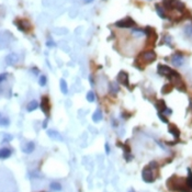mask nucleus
<instances>
[{
	"label": "nucleus",
	"mask_w": 192,
	"mask_h": 192,
	"mask_svg": "<svg viewBox=\"0 0 192 192\" xmlns=\"http://www.w3.org/2000/svg\"><path fill=\"white\" fill-rule=\"evenodd\" d=\"M162 6L165 8V10L168 11H176L179 14H182L186 10V6L183 2H181L180 0H164L162 1Z\"/></svg>",
	"instance_id": "obj_1"
},
{
	"label": "nucleus",
	"mask_w": 192,
	"mask_h": 192,
	"mask_svg": "<svg viewBox=\"0 0 192 192\" xmlns=\"http://www.w3.org/2000/svg\"><path fill=\"white\" fill-rule=\"evenodd\" d=\"M156 58H157V55L154 51H146V52H143L142 54L138 56V58L135 62L143 63V64H150V63L155 62Z\"/></svg>",
	"instance_id": "obj_2"
},
{
	"label": "nucleus",
	"mask_w": 192,
	"mask_h": 192,
	"mask_svg": "<svg viewBox=\"0 0 192 192\" xmlns=\"http://www.w3.org/2000/svg\"><path fill=\"white\" fill-rule=\"evenodd\" d=\"M153 170H154V169H152L148 165L143 169L142 178L145 182H147V183H153V182L155 181L156 178H155V174H154V171H153Z\"/></svg>",
	"instance_id": "obj_3"
},
{
	"label": "nucleus",
	"mask_w": 192,
	"mask_h": 192,
	"mask_svg": "<svg viewBox=\"0 0 192 192\" xmlns=\"http://www.w3.org/2000/svg\"><path fill=\"white\" fill-rule=\"evenodd\" d=\"M114 25H115L117 28H121V29H129V28L135 26L136 23H135V21H134L132 18L127 17V18H124V19H122V20L118 21V22H115V24Z\"/></svg>",
	"instance_id": "obj_4"
},
{
	"label": "nucleus",
	"mask_w": 192,
	"mask_h": 192,
	"mask_svg": "<svg viewBox=\"0 0 192 192\" xmlns=\"http://www.w3.org/2000/svg\"><path fill=\"white\" fill-rule=\"evenodd\" d=\"M14 24L17 25V28H18L20 31L25 32V33L29 32L30 29H31L30 22L24 20V19H17V20H14Z\"/></svg>",
	"instance_id": "obj_5"
},
{
	"label": "nucleus",
	"mask_w": 192,
	"mask_h": 192,
	"mask_svg": "<svg viewBox=\"0 0 192 192\" xmlns=\"http://www.w3.org/2000/svg\"><path fill=\"white\" fill-rule=\"evenodd\" d=\"M41 110L43 113L46 115V118L50 117V111H51V104H50V99L47 96H43L42 100H41Z\"/></svg>",
	"instance_id": "obj_6"
},
{
	"label": "nucleus",
	"mask_w": 192,
	"mask_h": 192,
	"mask_svg": "<svg viewBox=\"0 0 192 192\" xmlns=\"http://www.w3.org/2000/svg\"><path fill=\"white\" fill-rule=\"evenodd\" d=\"M157 71H158V74L160 75V76H164V77H167L169 78L171 75L174 74V70L170 68L169 66L167 65H162V64H159L158 66H157Z\"/></svg>",
	"instance_id": "obj_7"
},
{
	"label": "nucleus",
	"mask_w": 192,
	"mask_h": 192,
	"mask_svg": "<svg viewBox=\"0 0 192 192\" xmlns=\"http://www.w3.org/2000/svg\"><path fill=\"white\" fill-rule=\"evenodd\" d=\"M171 63L174 64L176 67H180L185 63V57H183V55L180 52H177V53H174V55L171 56Z\"/></svg>",
	"instance_id": "obj_8"
},
{
	"label": "nucleus",
	"mask_w": 192,
	"mask_h": 192,
	"mask_svg": "<svg viewBox=\"0 0 192 192\" xmlns=\"http://www.w3.org/2000/svg\"><path fill=\"white\" fill-rule=\"evenodd\" d=\"M118 81L121 84V85H123L124 87L126 88H130V84H129V74L126 73V71H124V70H121L118 75Z\"/></svg>",
	"instance_id": "obj_9"
},
{
	"label": "nucleus",
	"mask_w": 192,
	"mask_h": 192,
	"mask_svg": "<svg viewBox=\"0 0 192 192\" xmlns=\"http://www.w3.org/2000/svg\"><path fill=\"white\" fill-rule=\"evenodd\" d=\"M7 32H1L0 33V50L6 49L9 44V40H10V33L9 35H6Z\"/></svg>",
	"instance_id": "obj_10"
},
{
	"label": "nucleus",
	"mask_w": 192,
	"mask_h": 192,
	"mask_svg": "<svg viewBox=\"0 0 192 192\" xmlns=\"http://www.w3.org/2000/svg\"><path fill=\"white\" fill-rule=\"evenodd\" d=\"M46 134H47V136L50 137V138H52L53 141H59V142H63V141H64V138H63V136L61 135V133L55 130H47Z\"/></svg>",
	"instance_id": "obj_11"
},
{
	"label": "nucleus",
	"mask_w": 192,
	"mask_h": 192,
	"mask_svg": "<svg viewBox=\"0 0 192 192\" xmlns=\"http://www.w3.org/2000/svg\"><path fill=\"white\" fill-rule=\"evenodd\" d=\"M6 62L8 65H15L19 62V55L15 53H10L9 55H7Z\"/></svg>",
	"instance_id": "obj_12"
},
{
	"label": "nucleus",
	"mask_w": 192,
	"mask_h": 192,
	"mask_svg": "<svg viewBox=\"0 0 192 192\" xmlns=\"http://www.w3.org/2000/svg\"><path fill=\"white\" fill-rule=\"evenodd\" d=\"M34 149H35V144L33 142H28L24 146L22 147V152L25 153V154H31Z\"/></svg>",
	"instance_id": "obj_13"
},
{
	"label": "nucleus",
	"mask_w": 192,
	"mask_h": 192,
	"mask_svg": "<svg viewBox=\"0 0 192 192\" xmlns=\"http://www.w3.org/2000/svg\"><path fill=\"white\" fill-rule=\"evenodd\" d=\"M168 130H169V132H170V134H172L177 139L180 137V130L176 126V125H174V124H169Z\"/></svg>",
	"instance_id": "obj_14"
},
{
	"label": "nucleus",
	"mask_w": 192,
	"mask_h": 192,
	"mask_svg": "<svg viewBox=\"0 0 192 192\" xmlns=\"http://www.w3.org/2000/svg\"><path fill=\"white\" fill-rule=\"evenodd\" d=\"M11 154H12V152L10 148H6V147L0 148V159H7L11 156Z\"/></svg>",
	"instance_id": "obj_15"
},
{
	"label": "nucleus",
	"mask_w": 192,
	"mask_h": 192,
	"mask_svg": "<svg viewBox=\"0 0 192 192\" xmlns=\"http://www.w3.org/2000/svg\"><path fill=\"white\" fill-rule=\"evenodd\" d=\"M119 90H120V88H119L118 84H115V82H110V84H109V92H110V94L117 96Z\"/></svg>",
	"instance_id": "obj_16"
},
{
	"label": "nucleus",
	"mask_w": 192,
	"mask_h": 192,
	"mask_svg": "<svg viewBox=\"0 0 192 192\" xmlns=\"http://www.w3.org/2000/svg\"><path fill=\"white\" fill-rule=\"evenodd\" d=\"M156 109L158 110V112H160V113H162V112L165 111L166 109H167V105H166V102L164 101V100H158L157 102H156Z\"/></svg>",
	"instance_id": "obj_17"
},
{
	"label": "nucleus",
	"mask_w": 192,
	"mask_h": 192,
	"mask_svg": "<svg viewBox=\"0 0 192 192\" xmlns=\"http://www.w3.org/2000/svg\"><path fill=\"white\" fill-rule=\"evenodd\" d=\"M155 8H156V12H157V14H158L161 19H167V13H166V10H165V9H164L160 5H156Z\"/></svg>",
	"instance_id": "obj_18"
},
{
	"label": "nucleus",
	"mask_w": 192,
	"mask_h": 192,
	"mask_svg": "<svg viewBox=\"0 0 192 192\" xmlns=\"http://www.w3.org/2000/svg\"><path fill=\"white\" fill-rule=\"evenodd\" d=\"M37 108H38V102H37L36 100H32V101H30L28 103L26 110H28V112H33L34 110H36Z\"/></svg>",
	"instance_id": "obj_19"
},
{
	"label": "nucleus",
	"mask_w": 192,
	"mask_h": 192,
	"mask_svg": "<svg viewBox=\"0 0 192 192\" xmlns=\"http://www.w3.org/2000/svg\"><path fill=\"white\" fill-rule=\"evenodd\" d=\"M186 185L190 190H192V171L190 168H188V178L186 179Z\"/></svg>",
	"instance_id": "obj_20"
},
{
	"label": "nucleus",
	"mask_w": 192,
	"mask_h": 192,
	"mask_svg": "<svg viewBox=\"0 0 192 192\" xmlns=\"http://www.w3.org/2000/svg\"><path fill=\"white\" fill-rule=\"evenodd\" d=\"M102 119H103V115H102V112L100 111V110H97V111L93 113L92 120L94 122H100V121H102Z\"/></svg>",
	"instance_id": "obj_21"
},
{
	"label": "nucleus",
	"mask_w": 192,
	"mask_h": 192,
	"mask_svg": "<svg viewBox=\"0 0 192 192\" xmlns=\"http://www.w3.org/2000/svg\"><path fill=\"white\" fill-rule=\"evenodd\" d=\"M172 89H174V86L171 85V84H167V85H165L162 89H161V93L162 94H168V93H170L172 91Z\"/></svg>",
	"instance_id": "obj_22"
},
{
	"label": "nucleus",
	"mask_w": 192,
	"mask_h": 192,
	"mask_svg": "<svg viewBox=\"0 0 192 192\" xmlns=\"http://www.w3.org/2000/svg\"><path fill=\"white\" fill-rule=\"evenodd\" d=\"M185 34L189 40L192 41V24H188L185 28Z\"/></svg>",
	"instance_id": "obj_23"
},
{
	"label": "nucleus",
	"mask_w": 192,
	"mask_h": 192,
	"mask_svg": "<svg viewBox=\"0 0 192 192\" xmlns=\"http://www.w3.org/2000/svg\"><path fill=\"white\" fill-rule=\"evenodd\" d=\"M9 124H10V120L0 113V126H9Z\"/></svg>",
	"instance_id": "obj_24"
},
{
	"label": "nucleus",
	"mask_w": 192,
	"mask_h": 192,
	"mask_svg": "<svg viewBox=\"0 0 192 192\" xmlns=\"http://www.w3.org/2000/svg\"><path fill=\"white\" fill-rule=\"evenodd\" d=\"M50 188L52 191H55V192H58L62 190V186H61V183H58V182H52L50 185Z\"/></svg>",
	"instance_id": "obj_25"
},
{
	"label": "nucleus",
	"mask_w": 192,
	"mask_h": 192,
	"mask_svg": "<svg viewBox=\"0 0 192 192\" xmlns=\"http://www.w3.org/2000/svg\"><path fill=\"white\" fill-rule=\"evenodd\" d=\"M61 90L64 94L68 93V87H67V82L65 81V79H61Z\"/></svg>",
	"instance_id": "obj_26"
},
{
	"label": "nucleus",
	"mask_w": 192,
	"mask_h": 192,
	"mask_svg": "<svg viewBox=\"0 0 192 192\" xmlns=\"http://www.w3.org/2000/svg\"><path fill=\"white\" fill-rule=\"evenodd\" d=\"M133 34L135 36H142V35H145V30H142V29H134L133 30Z\"/></svg>",
	"instance_id": "obj_27"
},
{
	"label": "nucleus",
	"mask_w": 192,
	"mask_h": 192,
	"mask_svg": "<svg viewBox=\"0 0 192 192\" xmlns=\"http://www.w3.org/2000/svg\"><path fill=\"white\" fill-rule=\"evenodd\" d=\"M87 100L89 102H93V101L96 100V94H94L93 91H89V92L87 93Z\"/></svg>",
	"instance_id": "obj_28"
},
{
	"label": "nucleus",
	"mask_w": 192,
	"mask_h": 192,
	"mask_svg": "<svg viewBox=\"0 0 192 192\" xmlns=\"http://www.w3.org/2000/svg\"><path fill=\"white\" fill-rule=\"evenodd\" d=\"M46 82H47V79H46V76H44V75H42V76L40 77V79H38V85H40V86H42V87H44V86L46 85Z\"/></svg>",
	"instance_id": "obj_29"
},
{
	"label": "nucleus",
	"mask_w": 192,
	"mask_h": 192,
	"mask_svg": "<svg viewBox=\"0 0 192 192\" xmlns=\"http://www.w3.org/2000/svg\"><path fill=\"white\" fill-rule=\"evenodd\" d=\"M13 136L12 135H10V134H5L3 135V138L1 139V142L5 143V142H10V141H12Z\"/></svg>",
	"instance_id": "obj_30"
},
{
	"label": "nucleus",
	"mask_w": 192,
	"mask_h": 192,
	"mask_svg": "<svg viewBox=\"0 0 192 192\" xmlns=\"http://www.w3.org/2000/svg\"><path fill=\"white\" fill-rule=\"evenodd\" d=\"M157 115H158V118L160 119V120H161V121H162V122H164V123L169 124V121H168V119L166 118V117H165V115H164L162 113H160V112H158V114H157Z\"/></svg>",
	"instance_id": "obj_31"
},
{
	"label": "nucleus",
	"mask_w": 192,
	"mask_h": 192,
	"mask_svg": "<svg viewBox=\"0 0 192 192\" xmlns=\"http://www.w3.org/2000/svg\"><path fill=\"white\" fill-rule=\"evenodd\" d=\"M7 77H8V74H7V73H3V74H0V84H1V82H3V81L6 80Z\"/></svg>",
	"instance_id": "obj_32"
},
{
	"label": "nucleus",
	"mask_w": 192,
	"mask_h": 192,
	"mask_svg": "<svg viewBox=\"0 0 192 192\" xmlns=\"http://www.w3.org/2000/svg\"><path fill=\"white\" fill-rule=\"evenodd\" d=\"M46 45L49 46V47H53V46H55V43L51 40V41H47V43H46Z\"/></svg>",
	"instance_id": "obj_33"
},
{
	"label": "nucleus",
	"mask_w": 192,
	"mask_h": 192,
	"mask_svg": "<svg viewBox=\"0 0 192 192\" xmlns=\"http://www.w3.org/2000/svg\"><path fill=\"white\" fill-rule=\"evenodd\" d=\"M105 153H106V155H109V154H110V146H109V144H108V143L105 144Z\"/></svg>",
	"instance_id": "obj_34"
},
{
	"label": "nucleus",
	"mask_w": 192,
	"mask_h": 192,
	"mask_svg": "<svg viewBox=\"0 0 192 192\" xmlns=\"http://www.w3.org/2000/svg\"><path fill=\"white\" fill-rule=\"evenodd\" d=\"M46 126H47V119L43 122V129H46Z\"/></svg>",
	"instance_id": "obj_35"
},
{
	"label": "nucleus",
	"mask_w": 192,
	"mask_h": 192,
	"mask_svg": "<svg viewBox=\"0 0 192 192\" xmlns=\"http://www.w3.org/2000/svg\"><path fill=\"white\" fill-rule=\"evenodd\" d=\"M84 1H85L86 3H90V2H92L93 0H84Z\"/></svg>",
	"instance_id": "obj_36"
},
{
	"label": "nucleus",
	"mask_w": 192,
	"mask_h": 192,
	"mask_svg": "<svg viewBox=\"0 0 192 192\" xmlns=\"http://www.w3.org/2000/svg\"><path fill=\"white\" fill-rule=\"evenodd\" d=\"M90 82H91V85H94V81L92 80V77H90Z\"/></svg>",
	"instance_id": "obj_37"
},
{
	"label": "nucleus",
	"mask_w": 192,
	"mask_h": 192,
	"mask_svg": "<svg viewBox=\"0 0 192 192\" xmlns=\"http://www.w3.org/2000/svg\"><path fill=\"white\" fill-rule=\"evenodd\" d=\"M190 108H191V110H192V100H191V102H190Z\"/></svg>",
	"instance_id": "obj_38"
},
{
	"label": "nucleus",
	"mask_w": 192,
	"mask_h": 192,
	"mask_svg": "<svg viewBox=\"0 0 192 192\" xmlns=\"http://www.w3.org/2000/svg\"><path fill=\"white\" fill-rule=\"evenodd\" d=\"M129 192H135V191H134L133 189H131V190H130V191H129Z\"/></svg>",
	"instance_id": "obj_39"
}]
</instances>
